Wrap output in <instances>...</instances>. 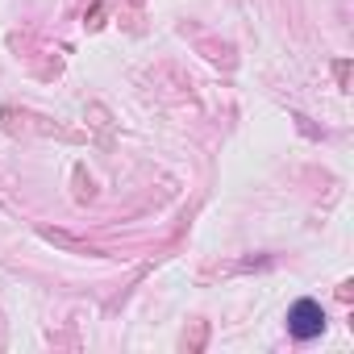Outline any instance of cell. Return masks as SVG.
Instances as JSON below:
<instances>
[{"label":"cell","instance_id":"cell-1","mask_svg":"<svg viewBox=\"0 0 354 354\" xmlns=\"http://www.w3.org/2000/svg\"><path fill=\"white\" fill-rule=\"evenodd\" d=\"M288 329H292V337H300V342L321 337V333H325V313H321V304H317V300H296L292 313H288Z\"/></svg>","mask_w":354,"mask_h":354},{"label":"cell","instance_id":"cell-2","mask_svg":"<svg viewBox=\"0 0 354 354\" xmlns=\"http://www.w3.org/2000/svg\"><path fill=\"white\" fill-rule=\"evenodd\" d=\"M38 238L42 242H50V246H59V250H71V254H100L96 246H88V242H80V238H71V234H63V230H38Z\"/></svg>","mask_w":354,"mask_h":354},{"label":"cell","instance_id":"cell-3","mask_svg":"<svg viewBox=\"0 0 354 354\" xmlns=\"http://www.w3.org/2000/svg\"><path fill=\"white\" fill-rule=\"evenodd\" d=\"M96 192H92V180H88V171L84 167H75V201L84 205V201H92Z\"/></svg>","mask_w":354,"mask_h":354},{"label":"cell","instance_id":"cell-4","mask_svg":"<svg viewBox=\"0 0 354 354\" xmlns=\"http://www.w3.org/2000/svg\"><path fill=\"white\" fill-rule=\"evenodd\" d=\"M84 26H88V30H100V26H104V0H92V9L84 13Z\"/></svg>","mask_w":354,"mask_h":354},{"label":"cell","instance_id":"cell-5","mask_svg":"<svg viewBox=\"0 0 354 354\" xmlns=\"http://www.w3.org/2000/svg\"><path fill=\"white\" fill-rule=\"evenodd\" d=\"M205 337H209V325H205V321H196L192 337H184V350H201V346H205Z\"/></svg>","mask_w":354,"mask_h":354},{"label":"cell","instance_id":"cell-6","mask_svg":"<svg viewBox=\"0 0 354 354\" xmlns=\"http://www.w3.org/2000/svg\"><path fill=\"white\" fill-rule=\"evenodd\" d=\"M333 75H337V88H350V63H346V59L333 63Z\"/></svg>","mask_w":354,"mask_h":354}]
</instances>
